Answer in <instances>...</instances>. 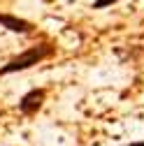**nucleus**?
<instances>
[{"label":"nucleus","mask_w":144,"mask_h":146,"mask_svg":"<svg viewBox=\"0 0 144 146\" xmlns=\"http://www.w3.org/2000/svg\"><path fill=\"white\" fill-rule=\"evenodd\" d=\"M53 53H56V49H53V46H49V44L33 46V49L23 51L21 56L12 58L5 67H0V74H14V72H23V70H28V67H33V65L42 63L44 58H51Z\"/></svg>","instance_id":"1"},{"label":"nucleus","mask_w":144,"mask_h":146,"mask_svg":"<svg viewBox=\"0 0 144 146\" xmlns=\"http://www.w3.org/2000/svg\"><path fill=\"white\" fill-rule=\"evenodd\" d=\"M44 98H47V90H44V88H33V90H28V93L19 100V111L26 114V116L37 114L40 107H42V102H44Z\"/></svg>","instance_id":"2"},{"label":"nucleus","mask_w":144,"mask_h":146,"mask_svg":"<svg viewBox=\"0 0 144 146\" xmlns=\"http://www.w3.org/2000/svg\"><path fill=\"white\" fill-rule=\"evenodd\" d=\"M0 26L7 28L9 33H16V35H30L33 33V23L26 21V19H19L14 14H3L0 12Z\"/></svg>","instance_id":"3"},{"label":"nucleus","mask_w":144,"mask_h":146,"mask_svg":"<svg viewBox=\"0 0 144 146\" xmlns=\"http://www.w3.org/2000/svg\"><path fill=\"white\" fill-rule=\"evenodd\" d=\"M130 146H144V141H133Z\"/></svg>","instance_id":"5"},{"label":"nucleus","mask_w":144,"mask_h":146,"mask_svg":"<svg viewBox=\"0 0 144 146\" xmlns=\"http://www.w3.org/2000/svg\"><path fill=\"white\" fill-rule=\"evenodd\" d=\"M119 0H93V9H105V7H112Z\"/></svg>","instance_id":"4"}]
</instances>
